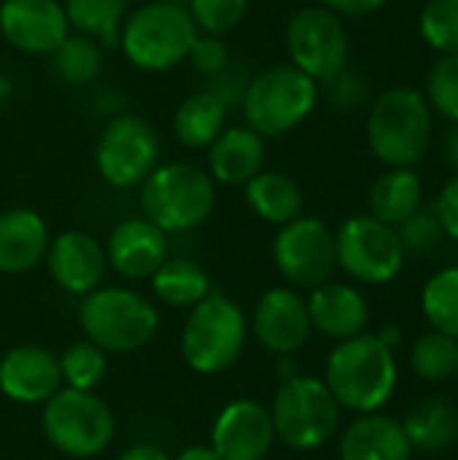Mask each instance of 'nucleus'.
<instances>
[{"instance_id":"nucleus-37","label":"nucleus","mask_w":458,"mask_h":460,"mask_svg":"<svg viewBox=\"0 0 458 460\" xmlns=\"http://www.w3.org/2000/svg\"><path fill=\"white\" fill-rule=\"evenodd\" d=\"M397 234H400V243H402L405 253H416V256L435 251L443 243V237H445L443 224H440L435 208L416 210L408 221H402L397 226Z\"/></svg>"},{"instance_id":"nucleus-5","label":"nucleus","mask_w":458,"mask_h":460,"mask_svg":"<svg viewBox=\"0 0 458 460\" xmlns=\"http://www.w3.org/2000/svg\"><path fill=\"white\" fill-rule=\"evenodd\" d=\"M319 102V81H313L300 67L270 65L251 75L243 94L246 124L262 137H281L297 129Z\"/></svg>"},{"instance_id":"nucleus-34","label":"nucleus","mask_w":458,"mask_h":460,"mask_svg":"<svg viewBox=\"0 0 458 460\" xmlns=\"http://www.w3.org/2000/svg\"><path fill=\"white\" fill-rule=\"evenodd\" d=\"M418 30L440 54H458V0H429L421 11Z\"/></svg>"},{"instance_id":"nucleus-13","label":"nucleus","mask_w":458,"mask_h":460,"mask_svg":"<svg viewBox=\"0 0 458 460\" xmlns=\"http://www.w3.org/2000/svg\"><path fill=\"white\" fill-rule=\"evenodd\" d=\"M275 270L297 288H316L337 270L335 232L316 216H297L273 240Z\"/></svg>"},{"instance_id":"nucleus-46","label":"nucleus","mask_w":458,"mask_h":460,"mask_svg":"<svg viewBox=\"0 0 458 460\" xmlns=\"http://www.w3.org/2000/svg\"><path fill=\"white\" fill-rule=\"evenodd\" d=\"M275 375H278V380H281V383H286V380L297 377V375H300L297 361H294L292 356H278V361H275Z\"/></svg>"},{"instance_id":"nucleus-42","label":"nucleus","mask_w":458,"mask_h":460,"mask_svg":"<svg viewBox=\"0 0 458 460\" xmlns=\"http://www.w3.org/2000/svg\"><path fill=\"white\" fill-rule=\"evenodd\" d=\"M389 0H321L324 8L335 11L337 16H370L381 11Z\"/></svg>"},{"instance_id":"nucleus-39","label":"nucleus","mask_w":458,"mask_h":460,"mask_svg":"<svg viewBox=\"0 0 458 460\" xmlns=\"http://www.w3.org/2000/svg\"><path fill=\"white\" fill-rule=\"evenodd\" d=\"M324 86H327L329 102L340 111H354L367 97V81L356 73H348V70H340L337 75L324 81Z\"/></svg>"},{"instance_id":"nucleus-40","label":"nucleus","mask_w":458,"mask_h":460,"mask_svg":"<svg viewBox=\"0 0 458 460\" xmlns=\"http://www.w3.org/2000/svg\"><path fill=\"white\" fill-rule=\"evenodd\" d=\"M248 75H243V73H238L235 70V65L229 62L221 73H216V75H211L208 78V84H205V89L208 92H213L227 108H235V105H240L243 102V94H246V86H248Z\"/></svg>"},{"instance_id":"nucleus-38","label":"nucleus","mask_w":458,"mask_h":460,"mask_svg":"<svg viewBox=\"0 0 458 460\" xmlns=\"http://www.w3.org/2000/svg\"><path fill=\"white\" fill-rule=\"evenodd\" d=\"M186 62L202 73L205 78L221 73L229 62H232V54H229V46L221 40V35H211V32H197L192 49H189V57Z\"/></svg>"},{"instance_id":"nucleus-31","label":"nucleus","mask_w":458,"mask_h":460,"mask_svg":"<svg viewBox=\"0 0 458 460\" xmlns=\"http://www.w3.org/2000/svg\"><path fill=\"white\" fill-rule=\"evenodd\" d=\"M421 313L432 332L458 342V267H445L424 283Z\"/></svg>"},{"instance_id":"nucleus-24","label":"nucleus","mask_w":458,"mask_h":460,"mask_svg":"<svg viewBox=\"0 0 458 460\" xmlns=\"http://www.w3.org/2000/svg\"><path fill=\"white\" fill-rule=\"evenodd\" d=\"M413 453H445L458 442V410L445 396L418 402L402 420Z\"/></svg>"},{"instance_id":"nucleus-12","label":"nucleus","mask_w":458,"mask_h":460,"mask_svg":"<svg viewBox=\"0 0 458 460\" xmlns=\"http://www.w3.org/2000/svg\"><path fill=\"white\" fill-rule=\"evenodd\" d=\"M286 49L294 67L324 84L348 67L351 40L335 11L324 5H305L286 24Z\"/></svg>"},{"instance_id":"nucleus-18","label":"nucleus","mask_w":458,"mask_h":460,"mask_svg":"<svg viewBox=\"0 0 458 460\" xmlns=\"http://www.w3.org/2000/svg\"><path fill=\"white\" fill-rule=\"evenodd\" d=\"M167 248V232L146 216H132L113 226L105 243V259L121 278L143 280L162 267Z\"/></svg>"},{"instance_id":"nucleus-28","label":"nucleus","mask_w":458,"mask_h":460,"mask_svg":"<svg viewBox=\"0 0 458 460\" xmlns=\"http://www.w3.org/2000/svg\"><path fill=\"white\" fill-rule=\"evenodd\" d=\"M151 291L159 302L170 307H194L211 294V278L197 261L167 256L162 267L151 275Z\"/></svg>"},{"instance_id":"nucleus-43","label":"nucleus","mask_w":458,"mask_h":460,"mask_svg":"<svg viewBox=\"0 0 458 460\" xmlns=\"http://www.w3.org/2000/svg\"><path fill=\"white\" fill-rule=\"evenodd\" d=\"M116 460H173L165 450L154 447V445H135L130 450H124Z\"/></svg>"},{"instance_id":"nucleus-3","label":"nucleus","mask_w":458,"mask_h":460,"mask_svg":"<svg viewBox=\"0 0 458 460\" xmlns=\"http://www.w3.org/2000/svg\"><path fill=\"white\" fill-rule=\"evenodd\" d=\"M197 32L200 30L184 3L151 0L127 13L119 46L138 70L165 73L186 62Z\"/></svg>"},{"instance_id":"nucleus-44","label":"nucleus","mask_w":458,"mask_h":460,"mask_svg":"<svg viewBox=\"0 0 458 460\" xmlns=\"http://www.w3.org/2000/svg\"><path fill=\"white\" fill-rule=\"evenodd\" d=\"M443 156L445 162L454 167V172H458V121H451L445 140H443Z\"/></svg>"},{"instance_id":"nucleus-29","label":"nucleus","mask_w":458,"mask_h":460,"mask_svg":"<svg viewBox=\"0 0 458 460\" xmlns=\"http://www.w3.org/2000/svg\"><path fill=\"white\" fill-rule=\"evenodd\" d=\"M130 0H62L67 24L97 40L100 46H119L121 24Z\"/></svg>"},{"instance_id":"nucleus-47","label":"nucleus","mask_w":458,"mask_h":460,"mask_svg":"<svg viewBox=\"0 0 458 460\" xmlns=\"http://www.w3.org/2000/svg\"><path fill=\"white\" fill-rule=\"evenodd\" d=\"M175 460H219V456L213 453V447H200V445H194V447L181 450Z\"/></svg>"},{"instance_id":"nucleus-2","label":"nucleus","mask_w":458,"mask_h":460,"mask_svg":"<svg viewBox=\"0 0 458 460\" xmlns=\"http://www.w3.org/2000/svg\"><path fill=\"white\" fill-rule=\"evenodd\" d=\"M432 108L413 86L386 89L367 113V146L386 167H416L432 143Z\"/></svg>"},{"instance_id":"nucleus-36","label":"nucleus","mask_w":458,"mask_h":460,"mask_svg":"<svg viewBox=\"0 0 458 460\" xmlns=\"http://www.w3.org/2000/svg\"><path fill=\"white\" fill-rule=\"evenodd\" d=\"M186 11L192 13L197 30L224 35L246 19L248 0H189Z\"/></svg>"},{"instance_id":"nucleus-7","label":"nucleus","mask_w":458,"mask_h":460,"mask_svg":"<svg viewBox=\"0 0 458 460\" xmlns=\"http://www.w3.org/2000/svg\"><path fill=\"white\" fill-rule=\"evenodd\" d=\"M189 318L181 332L184 361L200 375H219L229 369L248 337V321L243 310L224 294H208L189 307Z\"/></svg>"},{"instance_id":"nucleus-14","label":"nucleus","mask_w":458,"mask_h":460,"mask_svg":"<svg viewBox=\"0 0 458 460\" xmlns=\"http://www.w3.org/2000/svg\"><path fill=\"white\" fill-rule=\"evenodd\" d=\"M0 35L22 54L49 57L70 35L62 0H3Z\"/></svg>"},{"instance_id":"nucleus-8","label":"nucleus","mask_w":458,"mask_h":460,"mask_svg":"<svg viewBox=\"0 0 458 460\" xmlns=\"http://www.w3.org/2000/svg\"><path fill=\"white\" fill-rule=\"evenodd\" d=\"M340 412L327 383L305 375L281 383L270 407L275 439L297 453L324 447L340 429Z\"/></svg>"},{"instance_id":"nucleus-10","label":"nucleus","mask_w":458,"mask_h":460,"mask_svg":"<svg viewBox=\"0 0 458 460\" xmlns=\"http://www.w3.org/2000/svg\"><path fill=\"white\" fill-rule=\"evenodd\" d=\"M337 267L362 286H386L405 267V248L394 226L367 216H351L335 232Z\"/></svg>"},{"instance_id":"nucleus-35","label":"nucleus","mask_w":458,"mask_h":460,"mask_svg":"<svg viewBox=\"0 0 458 460\" xmlns=\"http://www.w3.org/2000/svg\"><path fill=\"white\" fill-rule=\"evenodd\" d=\"M427 102L432 113L458 121V54H440L427 75Z\"/></svg>"},{"instance_id":"nucleus-16","label":"nucleus","mask_w":458,"mask_h":460,"mask_svg":"<svg viewBox=\"0 0 458 460\" xmlns=\"http://www.w3.org/2000/svg\"><path fill=\"white\" fill-rule=\"evenodd\" d=\"M310 329L308 305L294 288L265 291L251 315L256 342L275 356H294L308 342Z\"/></svg>"},{"instance_id":"nucleus-33","label":"nucleus","mask_w":458,"mask_h":460,"mask_svg":"<svg viewBox=\"0 0 458 460\" xmlns=\"http://www.w3.org/2000/svg\"><path fill=\"white\" fill-rule=\"evenodd\" d=\"M108 372V353L94 342H76L59 356V375L67 388L94 391Z\"/></svg>"},{"instance_id":"nucleus-22","label":"nucleus","mask_w":458,"mask_h":460,"mask_svg":"<svg viewBox=\"0 0 458 460\" xmlns=\"http://www.w3.org/2000/svg\"><path fill=\"white\" fill-rule=\"evenodd\" d=\"M340 460H410L413 447L402 429V420L383 412L356 415L346 426L337 442Z\"/></svg>"},{"instance_id":"nucleus-21","label":"nucleus","mask_w":458,"mask_h":460,"mask_svg":"<svg viewBox=\"0 0 458 460\" xmlns=\"http://www.w3.org/2000/svg\"><path fill=\"white\" fill-rule=\"evenodd\" d=\"M267 146L248 124L224 127L208 146V175L221 186H246L259 170H265Z\"/></svg>"},{"instance_id":"nucleus-1","label":"nucleus","mask_w":458,"mask_h":460,"mask_svg":"<svg viewBox=\"0 0 458 460\" xmlns=\"http://www.w3.org/2000/svg\"><path fill=\"white\" fill-rule=\"evenodd\" d=\"M324 383L340 410H351L356 415L381 412L400 383L397 356L378 340V334H356L335 345L327 358Z\"/></svg>"},{"instance_id":"nucleus-27","label":"nucleus","mask_w":458,"mask_h":460,"mask_svg":"<svg viewBox=\"0 0 458 460\" xmlns=\"http://www.w3.org/2000/svg\"><path fill=\"white\" fill-rule=\"evenodd\" d=\"M229 108L208 89L186 94L173 116V132L186 148H208L227 127Z\"/></svg>"},{"instance_id":"nucleus-32","label":"nucleus","mask_w":458,"mask_h":460,"mask_svg":"<svg viewBox=\"0 0 458 460\" xmlns=\"http://www.w3.org/2000/svg\"><path fill=\"white\" fill-rule=\"evenodd\" d=\"M456 358L458 342L440 334V332L421 334L410 348L413 375L424 383H445L448 377H454L456 375Z\"/></svg>"},{"instance_id":"nucleus-49","label":"nucleus","mask_w":458,"mask_h":460,"mask_svg":"<svg viewBox=\"0 0 458 460\" xmlns=\"http://www.w3.org/2000/svg\"><path fill=\"white\" fill-rule=\"evenodd\" d=\"M454 377H458V358H456V375H454Z\"/></svg>"},{"instance_id":"nucleus-19","label":"nucleus","mask_w":458,"mask_h":460,"mask_svg":"<svg viewBox=\"0 0 458 460\" xmlns=\"http://www.w3.org/2000/svg\"><path fill=\"white\" fill-rule=\"evenodd\" d=\"M59 385V358L49 348L19 345L0 358V391L16 404H43Z\"/></svg>"},{"instance_id":"nucleus-17","label":"nucleus","mask_w":458,"mask_h":460,"mask_svg":"<svg viewBox=\"0 0 458 460\" xmlns=\"http://www.w3.org/2000/svg\"><path fill=\"white\" fill-rule=\"evenodd\" d=\"M46 267L51 280L76 296H86L94 291L108 270L105 248L86 232L67 229L49 240L46 248Z\"/></svg>"},{"instance_id":"nucleus-41","label":"nucleus","mask_w":458,"mask_h":460,"mask_svg":"<svg viewBox=\"0 0 458 460\" xmlns=\"http://www.w3.org/2000/svg\"><path fill=\"white\" fill-rule=\"evenodd\" d=\"M435 213L443 224L445 237L456 240L458 243V172H454V178L443 186V191L435 199Z\"/></svg>"},{"instance_id":"nucleus-45","label":"nucleus","mask_w":458,"mask_h":460,"mask_svg":"<svg viewBox=\"0 0 458 460\" xmlns=\"http://www.w3.org/2000/svg\"><path fill=\"white\" fill-rule=\"evenodd\" d=\"M378 340H381L386 348L397 350V348L402 345V340H405V337H402V329H400V326H394V323H386V326L378 332Z\"/></svg>"},{"instance_id":"nucleus-15","label":"nucleus","mask_w":458,"mask_h":460,"mask_svg":"<svg viewBox=\"0 0 458 460\" xmlns=\"http://www.w3.org/2000/svg\"><path fill=\"white\" fill-rule=\"evenodd\" d=\"M275 445L270 410L254 399L227 404L211 429V447L219 460H265Z\"/></svg>"},{"instance_id":"nucleus-6","label":"nucleus","mask_w":458,"mask_h":460,"mask_svg":"<svg viewBox=\"0 0 458 460\" xmlns=\"http://www.w3.org/2000/svg\"><path fill=\"white\" fill-rule=\"evenodd\" d=\"M78 323L89 342L105 353H130L148 345L159 329V313L143 294L97 286L81 299Z\"/></svg>"},{"instance_id":"nucleus-11","label":"nucleus","mask_w":458,"mask_h":460,"mask_svg":"<svg viewBox=\"0 0 458 460\" xmlns=\"http://www.w3.org/2000/svg\"><path fill=\"white\" fill-rule=\"evenodd\" d=\"M159 135L157 129L135 113H121L111 119L94 148V164L100 178L113 189L140 186L159 164Z\"/></svg>"},{"instance_id":"nucleus-23","label":"nucleus","mask_w":458,"mask_h":460,"mask_svg":"<svg viewBox=\"0 0 458 460\" xmlns=\"http://www.w3.org/2000/svg\"><path fill=\"white\" fill-rule=\"evenodd\" d=\"M49 226L40 213L30 208H11L0 213V272L22 275L46 259Z\"/></svg>"},{"instance_id":"nucleus-26","label":"nucleus","mask_w":458,"mask_h":460,"mask_svg":"<svg viewBox=\"0 0 458 460\" xmlns=\"http://www.w3.org/2000/svg\"><path fill=\"white\" fill-rule=\"evenodd\" d=\"M246 199L262 221L275 226L294 221L305 210V194L300 183L278 170H259L246 183Z\"/></svg>"},{"instance_id":"nucleus-9","label":"nucleus","mask_w":458,"mask_h":460,"mask_svg":"<svg viewBox=\"0 0 458 460\" xmlns=\"http://www.w3.org/2000/svg\"><path fill=\"white\" fill-rule=\"evenodd\" d=\"M40 420L46 439L70 458L100 456L116 434L113 412L94 391L59 388L43 402Z\"/></svg>"},{"instance_id":"nucleus-48","label":"nucleus","mask_w":458,"mask_h":460,"mask_svg":"<svg viewBox=\"0 0 458 460\" xmlns=\"http://www.w3.org/2000/svg\"><path fill=\"white\" fill-rule=\"evenodd\" d=\"M11 92H13V86H11V78H8L5 73H0V108L8 102Z\"/></svg>"},{"instance_id":"nucleus-4","label":"nucleus","mask_w":458,"mask_h":460,"mask_svg":"<svg viewBox=\"0 0 458 460\" xmlns=\"http://www.w3.org/2000/svg\"><path fill=\"white\" fill-rule=\"evenodd\" d=\"M140 208L162 232H189L216 208V181L192 162L157 164L140 183Z\"/></svg>"},{"instance_id":"nucleus-25","label":"nucleus","mask_w":458,"mask_h":460,"mask_svg":"<svg viewBox=\"0 0 458 460\" xmlns=\"http://www.w3.org/2000/svg\"><path fill=\"white\" fill-rule=\"evenodd\" d=\"M367 202L373 218L397 229L424 208V181L413 167H389V172L373 183Z\"/></svg>"},{"instance_id":"nucleus-20","label":"nucleus","mask_w":458,"mask_h":460,"mask_svg":"<svg viewBox=\"0 0 458 460\" xmlns=\"http://www.w3.org/2000/svg\"><path fill=\"white\" fill-rule=\"evenodd\" d=\"M305 305H308L310 326L335 342L364 334L370 326V305L364 294L351 283L327 280L310 288Z\"/></svg>"},{"instance_id":"nucleus-30","label":"nucleus","mask_w":458,"mask_h":460,"mask_svg":"<svg viewBox=\"0 0 458 460\" xmlns=\"http://www.w3.org/2000/svg\"><path fill=\"white\" fill-rule=\"evenodd\" d=\"M51 73L67 86H84L103 70V49L89 35H67L51 54Z\"/></svg>"}]
</instances>
